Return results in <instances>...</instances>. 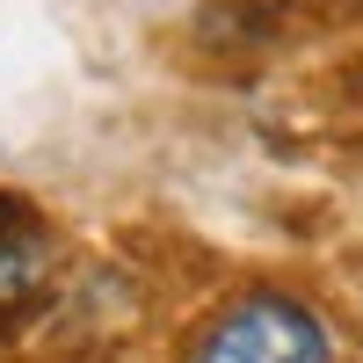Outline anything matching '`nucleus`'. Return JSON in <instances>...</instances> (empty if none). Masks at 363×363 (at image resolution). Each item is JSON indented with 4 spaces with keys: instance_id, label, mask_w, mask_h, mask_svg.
<instances>
[{
    "instance_id": "1",
    "label": "nucleus",
    "mask_w": 363,
    "mask_h": 363,
    "mask_svg": "<svg viewBox=\"0 0 363 363\" xmlns=\"http://www.w3.org/2000/svg\"><path fill=\"white\" fill-rule=\"evenodd\" d=\"M189 363H335V327L306 298L247 291L203 320L189 342Z\"/></svg>"
},
{
    "instance_id": "2",
    "label": "nucleus",
    "mask_w": 363,
    "mask_h": 363,
    "mask_svg": "<svg viewBox=\"0 0 363 363\" xmlns=\"http://www.w3.org/2000/svg\"><path fill=\"white\" fill-rule=\"evenodd\" d=\"M44 269H51V240H44V225L29 218L22 203H0V320L22 313L29 298H37Z\"/></svg>"
}]
</instances>
